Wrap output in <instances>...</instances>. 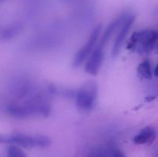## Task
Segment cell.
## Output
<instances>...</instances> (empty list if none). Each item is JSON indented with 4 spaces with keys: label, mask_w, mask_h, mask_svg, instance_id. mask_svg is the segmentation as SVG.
<instances>
[{
    "label": "cell",
    "mask_w": 158,
    "mask_h": 157,
    "mask_svg": "<svg viewBox=\"0 0 158 157\" xmlns=\"http://www.w3.org/2000/svg\"><path fill=\"white\" fill-rule=\"evenodd\" d=\"M2 143H9L26 149H32L35 147H47L51 144V140L49 137L45 135L15 133L11 135H0V144Z\"/></svg>",
    "instance_id": "obj_1"
},
{
    "label": "cell",
    "mask_w": 158,
    "mask_h": 157,
    "mask_svg": "<svg viewBox=\"0 0 158 157\" xmlns=\"http://www.w3.org/2000/svg\"><path fill=\"white\" fill-rule=\"evenodd\" d=\"M98 96V86L94 81H88L77 90L76 93V105L82 112H87L96 106Z\"/></svg>",
    "instance_id": "obj_2"
},
{
    "label": "cell",
    "mask_w": 158,
    "mask_h": 157,
    "mask_svg": "<svg viewBox=\"0 0 158 157\" xmlns=\"http://www.w3.org/2000/svg\"><path fill=\"white\" fill-rule=\"evenodd\" d=\"M158 41L157 31L146 29L134 32L130 38L127 49H136L139 53H149L154 49Z\"/></svg>",
    "instance_id": "obj_3"
},
{
    "label": "cell",
    "mask_w": 158,
    "mask_h": 157,
    "mask_svg": "<svg viewBox=\"0 0 158 157\" xmlns=\"http://www.w3.org/2000/svg\"><path fill=\"white\" fill-rule=\"evenodd\" d=\"M102 29H103L102 25H98V26H96L94 30L92 31V32H91L90 36H89V39L87 40L86 44L76 53L72 63L73 66L74 68L79 67L80 66H81L86 61V58L90 55V54L92 53L93 51L95 49V46L97 44V41H98V38L100 37V33H101Z\"/></svg>",
    "instance_id": "obj_4"
},
{
    "label": "cell",
    "mask_w": 158,
    "mask_h": 157,
    "mask_svg": "<svg viewBox=\"0 0 158 157\" xmlns=\"http://www.w3.org/2000/svg\"><path fill=\"white\" fill-rule=\"evenodd\" d=\"M104 59L103 46H98L94 49L85 65V71L92 75H97Z\"/></svg>",
    "instance_id": "obj_5"
},
{
    "label": "cell",
    "mask_w": 158,
    "mask_h": 157,
    "mask_svg": "<svg viewBox=\"0 0 158 157\" xmlns=\"http://www.w3.org/2000/svg\"><path fill=\"white\" fill-rule=\"evenodd\" d=\"M135 15L134 14H127L126 18L124 19L123 22L120 26V31H119L118 34H117V37L114 41V46H113L112 50V56L115 57L118 55L119 52H120L121 46L123 45V42H124L125 38H126L128 32H129L130 29H131V26H132L133 23H134V20H135Z\"/></svg>",
    "instance_id": "obj_6"
},
{
    "label": "cell",
    "mask_w": 158,
    "mask_h": 157,
    "mask_svg": "<svg viewBox=\"0 0 158 157\" xmlns=\"http://www.w3.org/2000/svg\"><path fill=\"white\" fill-rule=\"evenodd\" d=\"M155 137V129L151 126H146L137 135L134 137L133 142L137 145H151L154 141Z\"/></svg>",
    "instance_id": "obj_7"
},
{
    "label": "cell",
    "mask_w": 158,
    "mask_h": 157,
    "mask_svg": "<svg viewBox=\"0 0 158 157\" xmlns=\"http://www.w3.org/2000/svg\"><path fill=\"white\" fill-rule=\"evenodd\" d=\"M127 14L128 13H123L122 15H120V16L117 17L115 20H114V21L106 27L104 32H103V35H102V38L101 39H100V43H99L100 46L104 47L105 45L106 44V42L109 41L110 37L112 36L113 34L114 33L116 29H117V28H119V26H121L122 23L123 22V21H124V19L126 18Z\"/></svg>",
    "instance_id": "obj_8"
},
{
    "label": "cell",
    "mask_w": 158,
    "mask_h": 157,
    "mask_svg": "<svg viewBox=\"0 0 158 157\" xmlns=\"http://www.w3.org/2000/svg\"><path fill=\"white\" fill-rule=\"evenodd\" d=\"M137 72L141 77L145 79H151L153 77L152 70H151V62L149 59H145L139 64L137 67Z\"/></svg>",
    "instance_id": "obj_9"
},
{
    "label": "cell",
    "mask_w": 158,
    "mask_h": 157,
    "mask_svg": "<svg viewBox=\"0 0 158 157\" xmlns=\"http://www.w3.org/2000/svg\"><path fill=\"white\" fill-rule=\"evenodd\" d=\"M22 26H19V25H15V26H9L7 29H5L2 33V38L3 40H9L15 37L19 32L21 31Z\"/></svg>",
    "instance_id": "obj_10"
},
{
    "label": "cell",
    "mask_w": 158,
    "mask_h": 157,
    "mask_svg": "<svg viewBox=\"0 0 158 157\" xmlns=\"http://www.w3.org/2000/svg\"><path fill=\"white\" fill-rule=\"evenodd\" d=\"M7 157H27L26 154L24 151L19 148V146H15V145H10L7 148Z\"/></svg>",
    "instance_id": "obj_11"
},
{
    "label": "cell",
    "mask_w": 158,
    "mask_h": 157,
    "mask_svg": "<svg viewBox=\"0 0 158 157\" xmlns=\"http://www.w3.org/2000/svg\"><path fill=\"white\" fill-rule=\"evenodd\" d=\"M110 157H127L123 151L116 147L111 148L110 150Z\"/></svg>",
    "instance_id": "obj_12"
},
{
    "label": "cell",
    "mask_w": 158,
    "mask_h": 157,
    "mask_svg": "<svg viewBox=\"0 0 158 157\" xmlns=\"http://www.w3.org/2000/svg\"><path fill=\"white\" fill-rule=\"evenodd\" d=\"M154 75L156 76H158V63L157 64V66H156L155 69H154Z\"/></svg>",
    "instance_id": "obj_13"
},
{
    "label": "cell",
    "mask_w": 158,
    "mask_h": 157,
    "mask_svg": "<svg viewBox=\"0 0 158 157\" xmlns=\"http://www.w3.org/2000/svg\"><path fill=\"white\" fill-rule=\"evenodd\" d=\"M96 157H102V156H101V155H97V156Z\"/></svg>",
    "instance_id": "obj_14"
},
{
    "label": "cell",
    "mask_w": 158,
    "mask_h": 157,
    "mask_svg": "<svg viewBox=\"0 0 158 157\" xmlns=\"http://www.w3.org/2000/svg\"><path fill=\"white\" fill-rule=\"evenodd\" d=\"M157 51H158V43L157 44Z\"/></svg>",
    "instance_id": "obj_15"
}]
</instances>
